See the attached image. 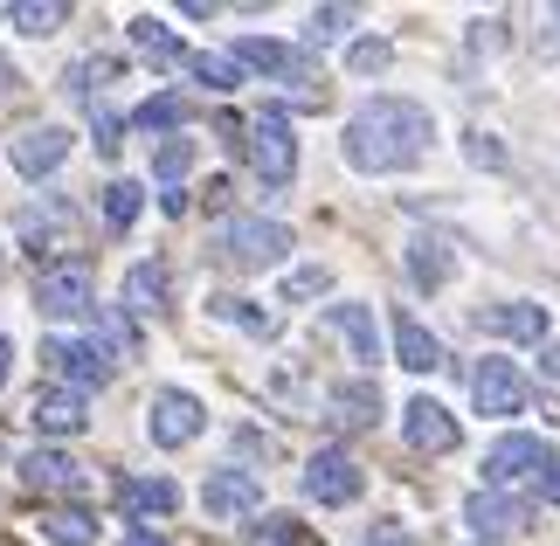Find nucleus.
<instances>
[{"label": "nucleus", "mask_w": 560, "mask_h": 546, "mask_svg": "<svg viewBox=\"0 0 560 546\" xmlns=\"http://www.w3.org/2000/svg\"><path fill=\"white\" fill-rule=\"evenodd\" d=\"M429 146H436V118L416 97H368L339 139L353 173H408L429 160Z\"/></svg>", "instance_id": "f257e3e1"}, {"label": "nucleus", "mask_w": 560, "mask_h": 546, "mask_svg": "<svg viewBox=\"0 0 560 546\" xmlns=\"http://www.w3.org/2000/svg\"><path fill=\"white\" fill-rule=\"evenodd\" d=\"M243 152H249V166H256L264 187H291L298 181V139H291V118L277 112V104L243 125Z\"/></svg>", "instance_id": "f03ea898"}, {"label": "nucleus", "mask_w": 560, "mask_h": 546, "mask_svg": "<svg viewBox=\"0 0 560 546\" xmlns=\"http://www.w3.org/2000/svg\"><path fill=\"white\" fill-rule=\"evenodd\" d=\"M35 312L42 318H91L97 312L91 264H83V256H56V264H42V277H35Z\"/></svg>", "instance_id": "7ed1b4c3"}, {"label": "nucleus", "mask_w": 560, "mask_h": 546, "mask_svg": "<svg viewBox=\"0 0 560 546\" xmlns=\"http://www.w3.org/2000/svg\"><path fill=\"white\" fill-rule=\"evenodd\" d=\"M222 256L235 270H270L291 256V229L284 222H264V214H235V222L222 229Z\"/></svg>", "instance_id": "20e7f679"}, {"label": "nucleus", "mask_w": 560, "mask_h": 546, "mask_svg": "<svg viewBox=\"0 0 560 546\" xmlns=\"http://www.w3.org/2000/svg\"><path fill=\"white\" fill-rule=\"evenodd\" d=\"M14 235L28 256H56V249H77V208L62 194H35L28 208L14 214Z\"/></svg>", "instance_id": "39448f33"}, {"label": "nucleus", "mask_w": 560, "mask_h": 546, "mask_svg": "<svg viewBox=\"0 0 560 546\" xmlns=\"http://www.w3.org/2000/svg\"><path fill=\"white\" fill-rule=\"evenodd\" d=\"M553 471V443L547 435H499L485 450V491H505V485H526V477H547Z\"/></svg>", "instance_id": "423d86ee"}, {"label": "nucleus", "mask_w": 560, "mask_h": 546, "mask_svg": "<svg viewBox=\"0 0 560 546\" xmlns=\"http://www.w3.org/2000/svg\"><path fill=\"white\" fill-rule=\"evenodd\" d=\"M201 429H208V408H201V395H187V387H160L153 408H145V435H153L160 450H187Z\"/></svg>", "instance_id": "0eeeda50"}, {"label": "nucleus", "mask_w": 560, "mask_h": 546, "mask_svg": "<svg viewBox=\"0 0 560 546\" xmlns=\"http://www.w3.org/2000/svg\"><path fill=\"white\" fill-rule=\"evenodd\" d=\"M42 367L56 381H70V395H91V387L112 381V353L97 339H42Z\"/></svg>", "instance_id": "6e6552de"}, {"label": "nucleus", "mask_w": 560, "mask_h": 546, "mask_svg": "<svg viewBox=\"0 0 560 546\" xmlns=\"http://www.w3.org/2000/svg\"><path fill=\"white\" fill-rule=\"evenodd\" d=\"M360 491H368V471H360L347 450H318L305 464V498L312 506H353Z\"/></svg>", "instance_id": "1a4fd4ad"}, {"label": "nucleus", "mask_w": 560, "mask_h": 546, "mask_svg": "<svg viewBox=\"0 0 560 546\" xmlns=\"http://www.w3.org/2000/svg\"><path fill=\"white\" fill-rule=\"evenodd\" d=\"M464 526L478 533V539H512V533L533 526V506H526V498H512V491H470L464 498Z\"/></svg>", "instance_id": "9d476101"}, {"label": "nucleus", "mask_w": 560, "mask_h": 546, "mask_svg": "<svg viewBox=\"0 0 560 546\" xmlns=\"http://www.w3.org/2000/svg\"><path fill=\"white\" fill-rule=\"evenodd\" d=\"M401 435H408V450H422V456H450L464 443V429H457V415H450L443 402H429V395H416L401 408Z\"/></svg>", "instance_id": "9b49d317"}, {"label": "nucleus", "mask_w": 560, "mask_h": 546, "mask_svg": "<svg viewBox=\"0 0 560 546\" xmlns=\"http://www.w3.org/2000/svg\"><path fill=\"white\" fill-rule=\"evenodd\" d=\"M470 402L478 415H526V374L512 360H478V374H470Z\"/></svg>", "instance_id": "f8f14e48"}, {"label": "nucleus", "mask_w": 560, "mask_h": 546, "mask_svg": "<svg viewBox=\"0 0 560 546\" xmlns=\"http://www.w3.org/2000/svg\"><path fill=\"white\" fill-rule=\"evenodd\" d=\"M201 512L208 519H249V512H264V485H256V471H208V485H201Z\"/></svg>", "instance_id": "ddd939ff"}, {"label": "nucleus", "mask_w": 560, "mask_h": 546, "mask_svg": "<svg viewBox=\"0 0 560 546\" xmlns=\"http://www.w3.org/2000/svg\"><path fill=\"white\" fill-rule=\"evenodd\" d=\"M8 160H14L21 181H49V173L70 160V132H62V125H28V132L14 139Z\"/></svg>", "instance_id": "4468645a"}, {"label": "nucleus", "mask_w": 560, "mask_h": 546, "mask_svg": "<svg viewBox=\"0 0 560 546\" xmlns=\"http://www.w3.org/2000/svg\"><path fill=\"white\" fill-rule=\"evenodd\" d=\"M14 471H21V485H28V491H70L77 498L83 485H91V471H83L70 450H28Z\"/></svg>", "instance_id": "2eb2a0df"}, {"label": "nucleus", "mask_w": 560, "mask_h": 546, "mask_svg": "<svg viewBox=\"0 0 560 546\" xmlns=\"http://www.w3.org/2000/svg\"><path fill=\"white\" fill-rule=\"evenodd\" d=\"M478 325H491V333H505V339H526V346H547V304H533V298L491 304V312H478Z\"/></svg>", "instance_id": "dca6fc26"}, {"label": "nucleus", "mask_w": 560, "mask_h": 546, "mask_svg": "<svg viewBox=\"0 0 560 546\" xmlns=\"http://www.w3.org/2000/svg\"><path fill=\"white\" fill-rule=\"evenodd\" d=\"M395 360L408 367V374H436V367H443V339L429 333L422 318H408V312H395Z\"/></svg>", "instance_id": "f3484780"}, {"label": "nucleus", "mask_w": 560, "mask_h": 546, "mask_svg": "<svg viewBox=\"0 0 560 546\" xmlns=\"http://www.w3.org/2000/svg\"><path fill=\"white\" fill-rule=\"evenodd\" d=\"M28 422H35V429H49V435H77L83 422H91V402L70 395V387H42L35 408H28Z\"/></svg>", "instance_id": "a211bd4d"}, {"label": "nucleus", "mask_w": 560, "mask_h": 546, "mask_svg": "<svg viewBox=\"0 0 560 546\" xmlns=\"http://www.w3.org/2000/svg\"><path fill=\"white\" fill-rule=\"evenodd\" d=\"M450 270H457V243H450V235H416V243H408V277H416L422 291H443Z\"/></svg>", "instance_id": "6ab92c4d"}, {"label": "nucleus", "mask_w": 560, "mask_h": 546, "mask_svg": "<svg viewBox=\"0 0 560 546\" xmlns=\"http://www.w3.org/2000/svg\"><path fill=\"white\" fill-rule=\"evenodd\" d=\"M326 415L339 429H368V422H381V387L374 381H339L326 395Z\"/></svg>", "instance_id": "aec40b11"}, {"label": "nucleus", "mask_w": 560, "mask_h": 546, "mask_svg": "<svg viewBox=\"0 0 560 546\" xmlns=\"http://www.w3.org/2000/svg\"><path fill=\"white\" fill-rule=\"evenodd\" d=\"M118 506L132 519H166L180 506V485H166V477H118Z\"/></svg>", "instance_id": "412c9836"}, {"label": "nucleus", "mask_w": 560, "mask_h": 546, "mask_svg": "<svg viewBox=\"0 0 560 546\" xmlns=\"http://www.w3.org/2000/svg\"><path fill=\"white\" fill-rule=\"evenodd\" d=\"M326 325L353 346V360H381V325L368 304H326Z\"/></svg>", "instance_id": "4be33fe9"}, {"label": "nucleus", "mask_w": 560, "mask_h": 546, "mask_svg": "<svg viewBox=\"0 0 560 546\" xmlns=\"http://www.w3.org/2000/svg\"><path fill=\"white\" fill-rule=\"evenodd\" d=\"M125 42H132L139 56H153V62H166V70H174V62H187V49H180V35L166 28L160 14H132V21H125Z\"/></svg>", "instance_id": "5701e85b"}, {"label": "nucleus", "mask_w": 560, "mask_h": 546, "mask_svg": "<svg viewBox=\"0 0 560 546\" xmlns=\"http://www.w3.org/2000/svg\"><path fill=\"white\" fill-rule=\"evenodd\" d=\"M35 526H42V539H49V546H97L104 539L97 533V512H83V506H56V512H42Z\"/></svg>", "instance_id": "b1692460"}, {"label": "nucleus", "mask_w": 560, "mask_h": 546, "mask_svg": "<svg viewBox=\"0 0 560 546\" xmlns=\"http://www.w3.org/2000/svg\"><path fill=\"white\" fill-rule=\"evenodd\" d=\"M125 312H166V264L160 256H145V264H132L125 270Z\"/></svg>", "instance_id": "393cba45"}, {"label": "nucleus", "mask_w": 560, "mask_h": 546, "mask_svg": "<svg viewBox=\"0 0 560 546\" xmlns=\"http://www.w3.org/2000/svg\"><path fill=\"white\" fill-rule=\"evenodd\" d=\"M97 346H104V353H112V360H139V325H132V312H112V304H97Z\"/></svg>", "instance_id": "a878e982"}, {"label": "nucleus", "mask_w": 560, "mask_h": 546, "mask_svg": "<svg viewBox=\"0 0 560 546\" xmlns=\"http://www.w3.org/2000/svg\"><path fill=\"white\" fill-rule=\"evenodd\" d=\"M8 21H14V35H56L62 21H70V8H62V0H14L8 8Z\"/></svg>", "instance_id": "bb28decb"}, {"label": "nucleus", "mask_w": 560, "mask_h": 546, "mask_svg": "<svg viewBox=\"0 0 560 546\" xmlns=\"http://www.w3.org/2000/svg\"><path fill=\"white\" fill-rule=\"evenodd\" d=\"M139 208H145V187L139 181H112V187H104V229H132L139 222Z\"/></svg>", "instance_id": "cd10ccee"}, {"label": "nucleus", "mask_w": 560, "mask_h": 546, "mask_svg": "<svg viewBox=\"0 0 560 546\" xmlns=\"http://www.w3.org/2000/svg\"><path fill=\"white\" fill-rule=\"evenodd\" d=\"M208 312L222 318V325H243L249 339H270V333H277V318H270V312H256L249 298H208Z\"/></svg>", "instance_id": "c85d7f7f"}, {"label": "nucleus", "mask_w": 560, "mask_h": 546, "mask_svg": "<svg viewBox=\"0 0 560 546\" xmlns=\"http://www.w3.org/2000/svg\"><path fill=\"white\" fill-rule=\"evenodd\" d=\"M132 125H139V132H180V125H187V104L180 97H145L139 112H132Z\"/></svg>", "instance_id": "c756f323"}, {"label": "nucleus", "mask_w": 560, "mask_h": 546, "mask_svg": "<svg viewBox=\"0 0 560 546\" xmlns=\"http://www.w3.org/2000/svg\"><path fill=\"white\" fill-rule=\"evenodd\" d=\"M187 166H194V139H180V132H174V139H160V152H153V173H160V181H166V187H180V181H187Z\"/></svg>", "instance_id": "7c9ffc66"}, {"label": "nucleus", "mask_w": 560, "mask_h": 546, "mask_svg": "<svg viewBox=\"0 0 560 546\" xmlns=\"http://www.w3.org/2000/svg\"><path fill=\"white\" fill-rule=\"evenodd\" d=\"M353 28V8H312V21H305V49H326V42H339Z\"/></svg>", "instance_id": "2f4dec72"}, {"label": "nucleus", "mask_w": 560, "mask_h": 546, "mask_svg": "<svg viewBox=\"0 0 560 546\" xmlns=\"http://www.w3.org/2000/svg\"><path fill=\"white\" fill-rule=\"evenodd\" d=\"M187 70H194V83H208V91H235V83H243V70H235L229 56H187Z\"/></svg>", "instance_id": "473e14b6"}, {"label": "nucleus", "mask_w": 560, "mask_h": 546, "mask_svg": "<svg viewBox=\"0 0 560 546\" xmlns=\"http://www.w3.org/2000/svg\"><path fill=\"white\" fill-rule=\"evenodd\" d=\"M326 291H332V270L326 264H305V270L284 277V304H305V298H326Z\"/></svg>", "instance_id": "72a5a7b5"}, {"label": "nucleus", "mask_w": 560, "mask_h": 546, "mask_svg": "<svg viewBox=\"0 0 560 546\" xmlns=\"http://www.w3.org/2000/svg\"><path fill=\"white\" fill-rule=\"evenodd\" d=\"M387 62H395V49H387L381 35H368V42H353V49H347V70L353 77H381Z\"/></svg>", "instance_id": "f704fd0d"}, {"label": "nucleus", "mask_w": 560, "mask_h": 546, "mask_svg": "<svg viewBox=\"0 0 560 546\" xmlns=\"http://www.w3.org/2000/svg\"><path fill=\"white\" fill-rule=\"evenodd\" d=\"M298 539H305V526H298V519H284V512H270L264 526L249 533V546H298Z\"/></svg>", "instance_id": "c9c22d12"}, {"label": "nucleus", "mask_w": 560, "mask_h": 546, "mask_svg": "<svg viewBox=\"0 0 560 546\" xmlns=\"http://www.w3.org/2000/svg\"><path fill=\"white\" fill-rule=\"evenodd\" d=\"M464 160H470V166H491V173H499V166H505V146L491 139V132H470V139H464Z\"/></svg>", "instance_id": "e433bc0d"}, {"label": "nucleus", "mask_w": 560, "mask_h": 546, "mask_svg": "<svg viewBox=\"0 0 560 546\" xmlns=\"http://www.w3.org/2000/svg\"><path fill=\"white\" fill-rule=\"evenodd\" d=\"M368 546H416V539H408L395 519H374V526H368Z\"/></svg>", "instance_id": "4c0bfd02"}, {"label": "nucleus", "mask_w": 560, "mask_h": 546, "mask_svg": "<svg viewBox=\"0 0 560 546\" xmlns=\"http://www.w3.org/2000/svg\"><path fill=\"white\" fill-rule=\"evenodd\" d=\"M91 125H97V152H118V118L104 112V104H97V118H91Z\"/></svg>", "instance_id": "58836bf2"}, {"label": "nucleus", "mask_w": 560, "mask_h": 546, "mask_svg": "<svg viewBox=\"0 0 560 546\" xmlns=\"http://www.w3.org/2000/svg\"><path fill=\"white\" fill-rule=\"evenodd\" d=\"M540 374H547V381H560V339H547V346H540Z\"/></svg>", "instance_id": "ea45409f"}, {"label": "nucleus", "mask_w": 560, "mask_h": 546, "mask_svg": "<svg viewBox=\"0 0 560 546\" xmlns=\"http://www.w3.org/2000/svg\"><path fill=\"white\" fill-rule=\"evenodd\" d=\"M8 374H14V339L0 333V387H8Z\"/></svg>", "instance_id": "a19ab883"}, {"label": "nucleus", "mask_w": 560, "mask_h": 546, "mask_svg": "<svg viewBox=\"0 0 560 546\" xmlns=\"http://www.w3.org/2000/svg\"><path fill=\"white\" fill-rule=\"evenodd\" d=\"M540 491H547V506H560V464H553V471L540 477Z\"/></svg>", "instance_id": "79ce46f5"}, {"label": "nucleus", "mask_w": 560, "mask_h": 546, "mask_svg": "<svg viewBox=\"0 0 560 546\" xmlns=\"http://www.w3.org/2000/svg\"><path fill=\"white\" fill-rule=\"evenodd\" d=\"M125 546H166L160 533H132V539H125Z\"/></svg>", "instance_id": "37998d69"}, {"label": "nucleus", "mask_w": 560, "mask_h": 546, "mask_svg": "<svg viewBox=\"0 0 560 546\" xmlns=\"http://www.w3.org/2000/svg\"><path fill=\"white\" fill-rule=\"evenodd\" d=\"M14 83H21V77H14V70H8V62H0V91H14Z\"/></svg>", "instance_id": "c03bdc74"}, {"label": "nucleus", "mask_w": 560, "mask_h": 546, "mask_svg": "<svg viewBox=\"0 0 560 546\" xmlns=\"http://www.w3.org/2000/svg\"><path fill=\"white\" fill-rule=\"evenodd\" d=\"M298 546H318V539H312V533H305V539H298Z\"/></svg>", "instance_id": "a18cd8bd"}]
</instances>
